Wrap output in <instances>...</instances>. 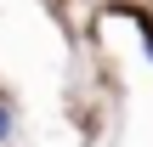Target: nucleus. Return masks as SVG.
<instances>
[{
	"label": "nucleus",
	"mask_w": 153,
	"mask_h": 147,
	"mask_svg": "<svg viewBox=\"0 0 153 147\" xmlns=\"http://www.w3.org/2000/svg\"><path fill=\"white\" fill-rule=\"evenodd\" d=\"M6 136H11V113L0 108V142H6Z\"/></svg>",
	"instance_id": "1"
}]
</instances>
